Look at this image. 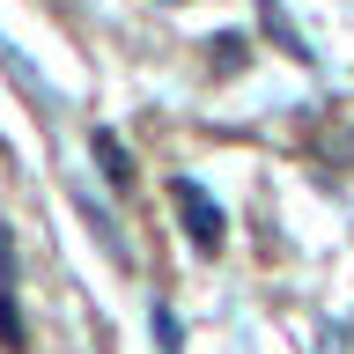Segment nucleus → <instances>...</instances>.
I'll return each instance as SVG.
<instances>
[{"mask_svg":"<svg viewBox=\"0 0 354 354\" xmlns=\"http://www.w3.org/2000/svg\"><path fill=\"white\" fill-rule=\"evenodd\" d=\"M170 199H177V214L192 221V243H199V251H221V207L207 199V185L177 177V185H170Z\"/></svg>","mask_w":354,"mask_h":354,"instance_id":"1","label":"nucleus"},{"mask_svg":"<svg viewBox=\"0 0 354 354\" xmlns=\"http://www.w3.org/2000/svg\"><path fill=\"white\" fill-rule=\"evenodd\" d=\"M88 148H96V162H104V177H111V185H118V192H126V185H133V155L118 148V140H111V133H96V140H88Z\"/></svg>","mask_w":354,"mask_h":354,"instance_id":"2","label":"nucleus"},{"mask_svg":"<svg viewBox=\"0 0 354 354\" xmlns=\"http://www.w3.org/2000/svg\"><path fill=\"white\" fill-rule=\"evenodd\" d=\"M0 347H22V317H15V288H0Z\"/></svg>","mask_w":354,"mask_h":354,"instance_id":"3","label":"nucleus"},{"mask_svg":"<svg viewBox=\"0 0 354 354\" xmlns=\"http://www.w3.org/2000/svg\"><path fill=\"white\" fill-rule=\"evenodd\" d=\"M155 339H162V354H177V325H170V310H155Z\"/></svg>","mask_w":354,"mask_h":354,"instance_id":"4","label":"nucleus"}]
</instances>
